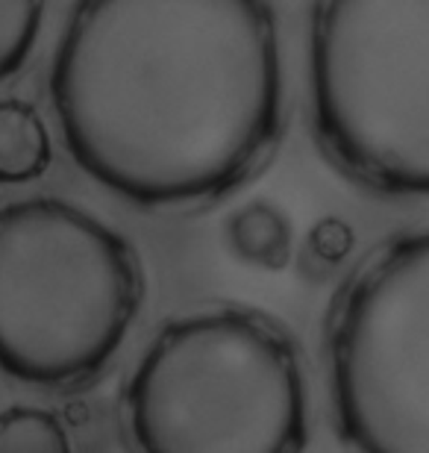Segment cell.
<instances>
[{"instance_id": "8", "label": "cell", "mask_w": 429, "mask_h": 453, "mask_svg": "<svg viewBox=\"0 0 429 453\" xmlns=\"http://www.w3.org/2000/svg\"><path fill=\"white\" fill-rule=\"evenodd\" d=\"M0 453H71V439L53 412L12 406L0 412Z\"/></svg>"}, {"instance_id": "3", "label": "cell", "mask_w": 429, "mask_h": 453, "mask_svg": "<svg viewBox=\"0 0 429 453\" xmlns=\"http://www.w3.org/2000/svg\"><path fill=\"white\" fill-rule=\"evenodd\" d=\"M144 277L121 233L62 197L0 206V371L80 388L130 333Z\"/></svg>"}, {"instance_id": "2", "label": "cell", "mask_w": 429, "mask_h": 453, "mask_svg": "<svg viewBox=\"0 0 429 453\" xmlns=\"http://www.w3.org/2000/svg\"><path fill=\"white\" fill-rule=\"evenodd\" d=\"M135 453H303L309 397L271 315L209 306L171 321L124 392Z\"/></svg>"}, {"instance_id": "1", "label": "cell", "mask_w": 429, "mask_h": 453, "mask_svg": "<svg viewBox=\"0 0 429 453\" xmlns=\"http://www.w3.org/2000/svg\"><path fill=\"white\" fill-rule=\"evenodd\" d=\"M62 142L97 186L200 212L262 174L282 139L268 0H77L50 65Z\"/></svg>"}, {"instance_id": "9", "label": "cell", "mask_w": 429, "mask_h": 453, "mask_svg": "<svg viewBox=\"0 0 429 453\" xmlns=\"http://www.w3.org/2000/svg\"><path fill=\"white\" fill-rule=\"evenodd\" d=\"M44 0H0V83L24 68L35 48Z\"/></svg>"}, {"instance_id": "7", "label": "cell", "mask_w": 429, "mask_h": 453, "mask_svg": "<svg viewBox=\"0 0 429 453\" xmlns=\"http://www.w3.org/2000/svg\"><path fill=\"white\" fill-rule=\"evenodd\" d=\"M50 133L39 110L18 97L0 101V183H33L50 168Z\"/></svg>"}, {"instance_id": "6", "label": "cell", "mask_w": 429, "mask_h": 453, "mask_svg": "<svg viewBox=\"0 0 429 453\" xmlns=\"http://www.w3.org/2000/svg\"><path fill=\"white\" fill-rule=\"evenodd\" d=\"M226 244L244 265L286 271L295 257V226L277 203L250 201L226 219Z\"/></svg>"}, {"instance_id": "10", "label": "cell", "mask_w": 429, "mask_h": 453, "mask_svg": "<svg viewBox=\"0 0 429 453\" xmlns=\"http://www.w3.org/2000/svg\"><path fill=\"white\" fill-rule=\"evenodd\" d=\"M356 248V233L339 215H326V219L315 221L312 230L306 235V257L315 259L324 268V274L341 268L344 259L350 257Z\"/></svg>"}, {"instance_id": "5", "label": "cell", "mask_w": 429, "mask_h": 453, "mask_svg": "<svg viewBox=\"0 0 429 453\" xmlns=\"http://www.w3.org/2000/svg\"><path fill=\"white\" fill-rule=\"evenodd\" d=\"M335 427L350 453H429V235L377 244L326 321Z\"/></svg>"}, {"instance_id": "4", "label": "cell", "mask_w": 429, "mask_h": 453, "mask_svg": "<svg viewBox=\"0 0 429 453\" xmlns=\"http://www.w3.org/2000/svg\"><path fill=\"white\" fill-rule=\"evenodd\" d=\"M309 86L318 148L382 197L429 188V0H315Z\"/></svg>"}]
</instances>
